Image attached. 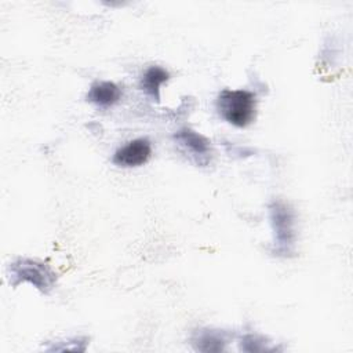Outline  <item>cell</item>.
<instances>
[{"label": "cell", "mask_w": 353, "mask_h": 353, "mask_svg": "<svg viewBox=\"0 0 353 353\" xmlns=\"http://www.w3.org/2000/svg\"><path fill=\"white\" fill-rule=\"evenodd\" d=\"M218 113L234 127H247L255 119L256 97L247 90H222L216 99Z\"/></svg>", "instance_id": "1"}, {"label": "cell", "mask_w": 353, "mask_h": 353, "mask_svg": "<svg viewBox=\"0 0 353 353\" xmlns=\"http://www.w3.org/2000/svg\"><path fill=\"white\" fill-rule=\"evenodd\" d=\"M269 216L274 234L273 254L279 256L291 255L296 241L294 210L287 203L274 200L269 205Z\"/></svg>", "instance_id": "2"}, {"label": "cell", "mask_w": 353, "mask_h": 353, "mask_svg": "<svg viewBox=\"0 0 353 353\" xmlns=\"http://www.w3.org/2000/svg\"><path fill=\"white\" fill-rule=\"evenodd\" d=\"M23 281L33 284L43 294H48L55 287L57 277L48 265L34 259L19 258L10 263V283L18 285Z\"/></svg>", "instance_id": "3"}, {"label": "cell", "mask_w": 353, "mask_h": 353, "mask_svg": "<svg viewBox=\"0 0 353 353\" xmlns=\"http://www.w3.org/2000/svg\"><path fill=\"white\" fill-rule=\"evenodd\" d=\"M152 156V145L146 138H137L127 142L124 146L119 148L112 161L113 164L124 168L141 167L149 161Z\"/></svg>", "instance_id": "4"}, {"label": "cell", "mask_w": 353, "mask_h": 353, "mask_svg": "<svg viewBox=\"0 0 353 353\" xmlns=\"http://www.w3.org/2000/svg\"><path fill=\"white\" fill-rule=\"evenodd\" d=\"M174 139L193 157L197 159L199 164H207L211 156V145L210 141L201 134L190 130L182 128L175 135Z\"/></svg>", "instance_id": "5"}, {"label": "cell", "mask_w": 353, "mask_h": 353, "mask_svg": "<svg viewBox=\"0 0 353 353\" xmlns=\"http://www.w3.org/2000/svg\"><path fill=\"white\" fill-rule=\"evenodd\" d=\"M120 98L121 90L112 81H97L90 87L87 92V101L99 108L113 106L120 101Z\"/></svg>", "instance_id": "6"}, {"label": "cell", "mask_w": 353, "mask_h": 353, "mask_svg": "<svg viewBox=\"0 0 353 353\" xmlns=\"http://www.w3.org/2000/svg\"><path fill=\"white\" fill-rule=\"evenodd\" d=\"M168 72L157 65L149 66L141 77V88L154 101H160V87L168 80Z\"/></svg>", "instance_id": "7"}, {"label": "cell", "mask_w": 353, "mask_h": 353, "mask_svg": "<svg viewBox=\"0 0 353 353\" xmlns=\"http://www.w3.org/2000/svg\"><path fill=\"white\" fill-rule=\"evenodd\" d=\"M194 347L201 352H219L225 349V339L219 332L212 330H201L193 339Z\"/></svg>", "instance_id": "8"}]
</instances>
